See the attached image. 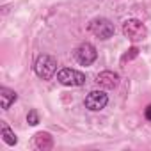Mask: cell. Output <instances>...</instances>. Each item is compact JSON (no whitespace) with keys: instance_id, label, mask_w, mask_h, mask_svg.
Instances as JSON below:
<instances>
[{"instance_id":"3957f363","label":"cell","mask_w":151,"mask_h":151,"mask_svg":"<svg viewBox=\"0 0 151 151\" xmlns=\"http://www.w3.org/2000/svg\"><path fill=\"white\" fill-rule=\"evenodd\" d=\"M57 82L62 86H68V87H80L86 84V75L77 69L64 68L57 73Z\"/></svg>"},{"instance_id":"30bf717a","label":"cell","mask_w":151,"mask_h":151,"mask_svg":"<svg viewBox=\"0 0 151 151\" xmlns=\"http://www.w3.org/2000/svg\"><path fill=\"white\" fill-rule=\"evenodd\" d=\"M2 140H4L7 146H16V144H18L16 133L9 128V124H7L6 121H2Z\"/></svg>"},{"instance_id":"7c38bea8","label":"cell","mask_w":151,"mask_h":151,"mask_svg":"<svg viewBox=\"0 0 151 151\" xmlns=\"http://www.w3.org/2000/svg\"><path fill=\"white\" fill-rule=\"evenodd\" d=\"M139 55V48L137 46H133V48H130V50H126V53L121 57V62H126V60H132V59H135Z\"/></svg>"},{"instance_id":"8fae6325","label":"cell","mask_w":151,"mask_h":151,"mask_svg":"<svg viewBox=\"0 0 151 151\" xmlns=\"http://www.w3.org/2000/svg\"><path fill=\"white\" fill-rule=\"evenodd\" d=\"M27 123L30 124V126H36V124H39V114H37V110H29V114H27Z\"/></svg>"},{"instance_id":"ba28073f","label":"cell","mask_w":151,"mask_h":151,"mask_svg":"<svg viewBox=\"0 0 151 151\" xmlns=\"http://www.w3.org/2000/svg\"><path fill=\"white\" fill-rule=\"evenodd\" d=\"M34 142H36V147L41 149V151H48V149L53 147V137L48 132H37Z\"/></svg>"},{"instance_id":"8992f818","label":"cell","mask_w":151,"mask_h":151,"mask_svg":"<svg viewBox=\"0 0 151 151\" xmlns=\"http://www.w3.org/2000/svg\"><path fill=\"white\" fill-rule=\"evenodd\" d=\"M109 103V96L103 93V91H91L86 100H84V105L93 110V112H98V110H103Z\"/></svg>"},{"instance_id":"52a82bcc","label":"cell","mask_w":151,"mask_h":151,"mask_svg":"<svg viewBox=\"0 0 151 151\" xmlns=\"http://www.w3.org/2000/svg\"><path fill=\"white\" fill-rule=\"evenodd\" d=\"M96 84L101 87V89H116L117 84H119V75L114 73V71H101L96 75Z\"/></svg>"},{"instance_id":"9c48e42d","label":"cell","mask_w":151,"mask_h":151,"mask_svg":"<svg viewBox=\"0 0 151 151\" xmlns=\"http://www.w3.org/2000/svg\"><path fill=\"white\" fill-rule=\"evenodd\" d=\"M18 100V94L9 89V87H0V105H2L4 110H9V107Z\"/></svg>"},{"instance_id":"4fadbf2b","label":"cell","mask_w":151,"mask_h":151,"mask_svg":"<svg viewBox=\"0 0 151 151\" xmlns=\"http://www.w3.org/2000/svg\"><path fill=\"white\" fill-rule=\"evenodd\" d=\"M144 116H146V119H147V121H151V105H147V107H146Z\"/></svg>"},{"instance_id":"7a4b0ae2","label":"cell","mask_w":151,"mask_h":151,"mask_svg":"<svg viewBox=\"0 0 151 151\" xmlns=\"http://www.w3.org/2000/svg\"><path fill=\"white\" fill-rule=\"evenodd\" d=\"M123 34H124V37H128L130 41L139 43V41H144V39L147 37V29H146V25H144L140 20H137V18H128V20H124V23H123Z\"/></svg>"},{"instance_id":"277c9868","label":"cell","mask_w":151,"mask_h":151,"mask_svg":"<svg viewBox=\"0 0 151 151\" xmlns=\"http://www.w3.org/2000/svg\"><path fill=\"white\" fill-rule=\"evenodd\" d=\"M89 30L101 41H107L114 36L116 29H114V23L107 18H94L91 23H89Z\"/></svg>"},{"instance_id":"6da1fadb","label":"cell","mask_w":151,"mask_h":151,"mask_svg":"<svg viewBox=\"0 0 151 151\" xmlns=\"http://www.w3.org/2000/svg\"><path fill=\"white\" fill-rule=\"evenodd\" d=\"M34 71L41 80H50L57 71V59L46 53L39 55L34 62Z\"/></svg>"},{"instance_id":"5b68a950","label":"cell","mask_w":151,"mask_h":151,"mask_svg":"<svg viewBox=\"0 0 151 151\" xmlns=\"http://www.w3.org/2000/svg\"><path fill=\"white\" fill-rule=\"evenodd\" d=\"M75 59H77V62L80 66H91L98 59V52H96L93 43L84 41V43H80L77 48H75Z\"/></svg>"}]
</instances>
